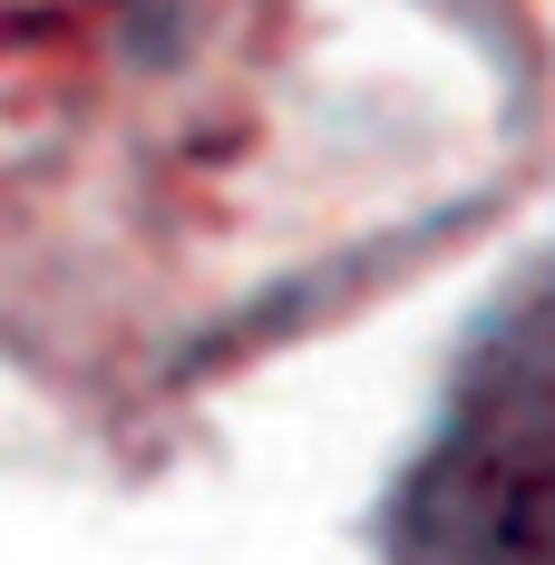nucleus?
Instances as JSON below:
<instances>
[{"mask_svg": "<svg viewBox=\"0 0 555 565\" xmlns=\"http://www.w3.org/2000/svg\"><path fill=\"white\" fill-rule=\"evenodd\" d=\"M389 565H555V274L468 341L389 498Z\"/></svg>", "mask_w": 555, "mask_h": 565, "instance_id": "nucleus-1", "label": "nucleus"}]
</instances>
